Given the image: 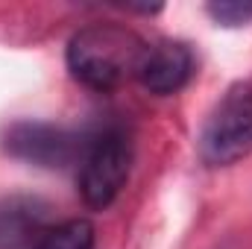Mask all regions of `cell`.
Listing matches in <instances>:
<instances>
[{"instance_id":"52a82bcc","label":"cell","mask_w":252,"mask_h":249,"mask_svg":"<svg viewBox=\"0 0 252 249\" xmlns=\"http://www.w3.org/2000/svg\"><path fill=\"white\" fill-rule=\"evenodd\" d=\"M97 232L85 217H73L64 220L59 226H50L32 249H94Z\"/></svg>"},{"instance_id":"ba28073f","label":"cell","mask_w":252,"mask_h":249,"mask_svg":"<svg viewBox=\"0 0 252 249\" xmlns=\"http://www.w3.org/2000/svg\"><path fill=\"white\" fill-rule=\"evenodd\" d=\"M208 15L223 27H244L252 21V3H241V0L208 3Z\"/></svg>"},{"instance_id":"5b68a950","label":"cell","mask_w":252,"mask_h":249,"mask_svg":"<svg viewBox=\"0 0 252 249\" xmlns=\"http://www.w3.org/2000/svg\"><path fill=\"white\" fill-rule=\"evenodd\" d=\"M190 76H193V53L182 41L147 44L141 64H138V73H135V79L150 94H158V97L182 91Z\"/></svg>"},{"instance_id":"8992f818","label":"cell","mask_w":252,"mask_h":249,"mask_svg":"<svg viewBox=\"0 0 252 249\" xmlns=\"http://www.w3.org/2000/svg\"><path fill=\"white\" fill-rule=\"evenodd\" d=\"M50 229V205L38 196H6L0 199V249L35 247Z\"/></svg>"},{"instance_id":"7a4b0ae2","label":"cell","mask_w":252,"mask_h":249,"mask_svg":"<svg viewBox=\"0 0 252 249\" xmlns=\"http://www.w3.org/2000/svg\"><path fill=\"white\" fill-rule=\"evenodd\" d=\"M196 147L208 167H229L252 156V82L232 85L214 103Z\"/></svg>"},{"instance_id":"277c9868","label":"cell","mask_w":252,"mask_h":249,"mask_svg":"<svg viewBox=\"0 0 252 249\" xmlns=\"http://www.w3.org/2000/svg\"><path fill=\"white\" fill-rule=\"evenodd\" d=\"M85 147L88 144H82V135L41 121H18L3 135V150L12 158L38 167H67L70 161L82 158Z\"/></svg>"},{"instance_id":"3957f363","label":"cell","mask_w":252,"mask_h":249,"mask_svg":"<svg viewBox=\"0 0 252 249\" xmlns=\"http://www.w3.org/2000/svg\"><path fill=\"white\" fill-rule=\"evenodd\" d=\"M132 167V141L124 129H106L88 141L79 158V193L82 202L94 211L109 208L129 179Z\"/></svg>"},{"instance_id":"6da1fadb","label":"cell","mask_w":252,"mask_h":249,"mask_svg":"<svg viewBox=\"0 0 252 249\" xmlns=\"http://www.w3.org/2000/svg\"><path fill=\"white\" fill-rule=\"evenodd\" d=\"M147 41L121 24H88L70 35L64 59L70 76L91 91H115L138 73Z\"/></svg>"}]
</instances>
